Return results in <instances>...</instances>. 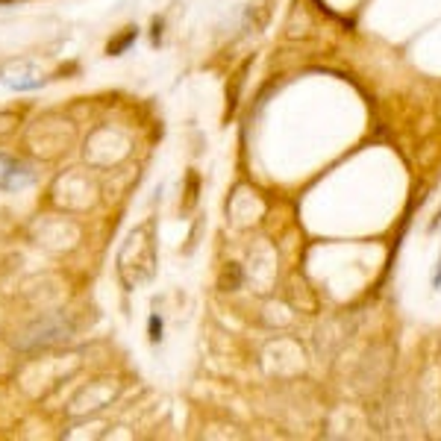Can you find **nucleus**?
I'll return each instance as SVG.
<instances>
[{
	"label": "nucleus",
	"mask_w": 441,
	"mask_h": 441,
	"mask_svg": "<svg viewBox=\"0 0 441 441\" xmlns=\"http://www.w3.org/2000/svg\"><path fill=\"white\" fill-rule=\"evenodd\" d=\"M33 182V171L27 168L24 162H15L0 156V189L4 192H21Z\"/></svg>",
	"instance_id": "obj_1"
},
{
	"label": "nucleus",
	"mask_w": 441,
	"mask_h": 441,
	"mask_svg": "<svg viewBox=\"0 0 441 441\" xmlns=\"http://www.w3.org/2000/svg\"><path fill=\"white\" fill-rule=\"evenodd\" d=\"M151 339H153V341H159V339H162V321H159L156 315L151 318Z\"/></svg>",
	"instance_id": "obj_2"
},
{
	"label": "nucleus",
	"mask_w": 441,
	"mask_h": 441,
	"mask_svg": "<svg viewBox=\"0 0 441 441\" xmlns=\"http://www.w3.org/2000/svg\"><path fill=\"white\" fill-rule=\"evenodd\" d=\"M441 286V256H438V265H435V274H433V288Z\"/></svg>",
	"instance_id": "obj_3"
}]
</instances>
